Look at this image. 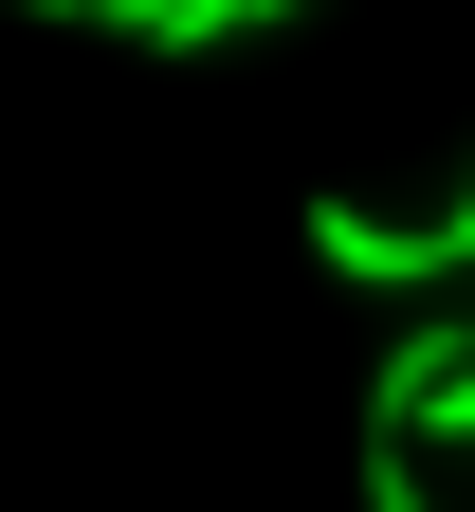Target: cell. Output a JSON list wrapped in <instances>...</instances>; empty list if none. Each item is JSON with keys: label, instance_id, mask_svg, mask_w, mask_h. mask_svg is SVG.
Instances as JSON below:
<instances>
[{"label": "cell", "instance_id": "obj_3", "mask_svg": "<svg viewBox=\"0 0 475 512\" xmlns=\"http://www.w3.org/2000/svg\"><path fill=\"white\" fill-rule=\"evenodd\" d=\"M19 19H110V0H19Z\"/></svg>", "mask_w": 475, "mask_h": 512}, {"label": "cell", "instance_id": "obj_4", "mask_svg": "<svg viewBox=\"0 0 475 512\" xmlns=\"http://www.w3.org/2000/svg\"><path fill=\"white\" fill-rule=\"evenodd\" d=\"M275 19H293V0H256V37H275Z\"/></svg>", "mask_w": 475, "mask_h": 512}, {"label": "cell", "instance_id": "obj_1", "mask_svg": "<svg viewBox=\"0 0 475 512\" xmlns=\"http://www.w3.org/2000/svg\"><path fill=\"white\" fill-rule=\"evenodd\" d=\"M311 256L329 275H366V293H439V275H475V183L439 220H384V202H311Z\"/></svg>", "mask_w": 475, "mask_h": 512}, {"label": "cell", "instance_id": "obj_2", "mask_svg": "<svg viewBox=\"0 0 475 512\" xmlns=\"http://www.w3.org/2000/svg\"><path fill=\"white\" fill-rule=\"evenodd\" d=\"M110 37L128 55H220V37H256V0H110Z\"/></svg>", "mask_w": 475, "mask_h": 512}]
</instances>
